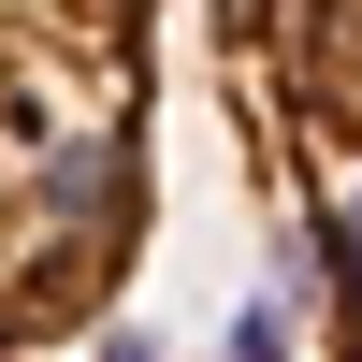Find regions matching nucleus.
Wrapping results in <instances>:
<instances>
[{"mask_svg":"<svg viewBox=\"0 0 362 362\" xmlns=\"http://www.w3.org/2000/svg\"><path fill=\"white\" fill-rule=\"evenodd\" d=\"M160 218V0H0V362L87 348Z\"/></svg>","mask_w":362,"mask_h":362,"instance_id":"obj_1","label":"nucleus"},{"mask_svg":"<svg viewBox=\"0 0 362 362\" xmlns=\"http://www.w3.org/2000/svg\"><path fill=\"white\" fill-rule=\"evenodd\" d=\"M203 87L276 247V305L319 362H362V0H203Z\"/></svg>","mask_w":362,"mask_h":362,"instance_id":"obj_2","label":"nucleus"}]
</instances>
